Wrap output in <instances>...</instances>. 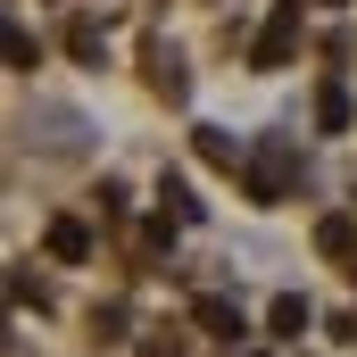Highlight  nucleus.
I'll list each match as a JSON object with an SVG mask.
<instances>
[{
    "instance_id": "f8f14e48",
    "label": "nucleus",
    "mask_w": 357,
    "mask_h": 357,
    "mask_svg": "<svg viewBox=\"0 0 357 357\" xmlns=\"http://www.w3.org/2000/svg\"><path fill=\"white\" fill-rule=\"evenodd\" d=\"M158 199H167V208H175L183 225H199V199H191V183H183V175H167V183H158Z\"/></svg>"
},
{
    "instance_id": "7ed1b4c3",
    "label": "nucleus",
    "mask_w": 357,
    "mask_h": 357,
    "mask_svg": "<svg viewBox=\"0 0 357 357\" xmlns=\"http://www.w3.org/2000/svg\"><path fill=\"white\" fill-rule=\"evenodd\" d=\"M42 250H50L59 266H84V258H91V233L75 225V216H50V233H42Z\"/></svg>"
},
{
    "instance_id": "ddd939ff",
    "label": "nucleus",
    "mask_w": 357,
    "mask_h": 357,
    "mask_svg": "<svg viewBox=\"0 0 357 357\" xmlns=\"http://www.w3.org/2000/svg\"><path fill=\"white\" fill-rule=\"evenodd\" d=\"M142 357H183V341H142Z\"/></svg>"
},
{
    "instance_id": "423d86ee",
    "label": "nucleus",
    "mask_w": 357,
    "mask_h": 357,
    "mask_svg": "<svg viewBox=\"0 0 357 357\" xmlns=\"http://www.w3.org/2000/svg\"><path fill=\"white\" fill-rule=\"evenodd\" d=\"M191 150H199V167H250V150H241L225 125H199V142H191Z\"/></svg>"
},
{
    "instance_id": "1a4fd4ad",
    "label": "nucleus",
    "mask_w": 357,
    "mask_h": 357,
    "mask_svg": "<svg viewBox=\"0 0 357 357\" xmlns=\"http://www.w3.org/2000/svg\"><path fill=\"white\" fill-rule=\"evenodd\" d=\"M316 250H324V258H349V250H357V225H349V216H324V225H316Z\"/></svg>"
},
{
    "instance_id": "39448f33",
    "label": "nucleus",
    "mask_w": 357,
    "mask_h": 357,
    "mask_svg": "<svg viewBox=\"0 0 357 357\" xmlns=\"http://www.w3.org/2000/svg\"><path fill=\"white\" fill-rule=\"evenodd\" d=\"M142 59H150V91H167V100H183V91H191V75H183V59L167 50V42H150Z\"/></svg>"
},
{
    "instance_id": "9d476101",
    "label": "nucleus",
    "mask_w": 357,
    "mask_h": 357,
    "mask_svg": "<svg viewBox=\"0 0 357 357\" xmlns=\"http://www.w3.org/2000/svg\"><path fill=\"white\" fill-rule=\"evenodd\" d=\"M67 50H75V59H108V33H100V17H75V25H67Z\"/></svg>"
},
{
    "instance_id": "20e7f679",
    "label": "nucleus",
    "mask_w": 357,
    "mask_h": 357,
    "mask_svg": "<svg viewBox=\"0 0 357 357\" xmlns=\"http://www.w3.org/2000/svg\"><path fill=\"white\" fill-rule=\"evenodd\" d=\"M199 324H208L225 349H241V341H250V316H241L233 299H199Z\"/></svg>"
},
{
    "instance_id": "6e6552de",
    "label": "nucleus",
    "mask_w": 357,
    "mask_h": 357,
    "mask_svg": "<svg viewBox=\"0 0 357 357\" xmlns=\"http://www.w3.org/2000/svg\"><path fill=\"white\" fill-rule=\"evenodd\" d=\"M316 125H324V133H349V91H341V84L316 91Z\"/></svg>"
},
{
    "instance_id": "9b49d317",
    "label": "nucleus",
    "mask_w": 357,
    "mask_h": 357,
    "mask_svg": "<svg viewBox=\"0 0 357 357\" xmlns=\"http://www.w3.org/2000/svg\"><path fill=\"white\" fill-rule=\"evenodd\" d=\"M0 42H8V67H17V75H33V59H42V42H33V33H25V25H8V33H0Z\"/></svg>"
},
{
    "instance_id": "f257e3e1",
    "label": "nucleus",
    "mask_w": 357,
    "mask_h": 357,
    "mask_svg": "<svg viewBox=\"0 0 357 357\" xmlns=\"http://www.w3.org/2000/svg\"><path fill=\"white\" fill-rule=\"evenodd\" d=\"M299 33H307V0H274V8H266V25H258V42H250V67H258V75L291 67Z\"/></svg>"
},
{
    "instance_id": "4468645a",
    "label": "nucleus",
    "mask_w": 357,
    "mask_h": 357,
    "mask_svg": "<svg viewBox=\"0 0 357 357\" xmlns=\"http://www.w3.org/2000/svg\"><path fill=\"white\" fill-rule=\"evenodd\" d=\"M250 357H258V349H250Z\"/></svg>"
},
{
    "instance_id": "0eeeda50",
    "label": "nucleus",
    "mask_w": 357,
    "mask_h": 357,
    "mask_svg": "<svg viewBox=\"0 0 357 357\" xmlns=\"http://www.w3.org/2000/svg\"><path fill=\"white\" fill-rule=\"evenodd\" d=\"M266 324L282 333V341H299V333H307V299H299V291H282V299L266 307Z\"/></svg>"
},
{
    "instance_id": "f03ea898",
    "label": "nucleus",
    "mask_w": 357,
    "mask_h": 357,
    "mask_svg": "<svg viewBox=\"0 0 357 357\" xmlns=\"http://www.w3.org/2000/svg\"><path fill=\"white\" fill-rule=\"evenodd\" d=\"M291 175H299V142L274 133V142L250 150V199H258V208H282V199H291Z\"/></svg>"
}]
</instances>
